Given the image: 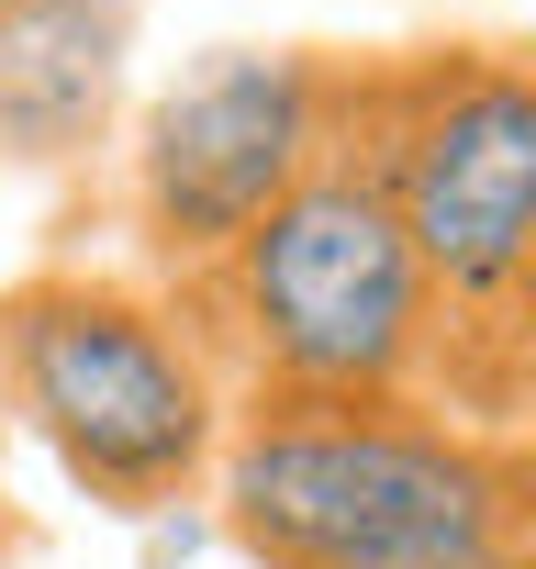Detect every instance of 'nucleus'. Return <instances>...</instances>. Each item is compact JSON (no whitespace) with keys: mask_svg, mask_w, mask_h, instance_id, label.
Wrapping results in <instances>:
<instances>
[{"mask_svg":"<svg viewBox=\"0 0 536 569\" xmlns=\"http://www.w3.org/2000/svg\"><path fill=\"white\" fill-rule=\"evenodd\" d=\"M525 458L436 402H235L212 502L257 569H458L514 547Z\"/></svg>","mask_w":536,"mask_h":569,"instance_id":"nucleus-3","label":"nucleus"},{"mask_svg":"<svg viewBox=\"0 0 536 569\" xmlns=\"http://www.w3.org/2000/svg\"><path fill=\"white\" fill-rule=\"evenodd\" d=\"M0 402L101 513H168L224 469L235 380L157 279L34 268L0 291Z\"/></svg>","mask_w":536,"mask_h":569,"instance_id":"nucleus-4","label":"nucleus"},{"mask_svg":"<svg viewBox=\"0 0 536 569\" xmlns=\"http://www.w3.org/2000/svg\"><path fill=\"white\" fill-rule=\"evenodd\" d=\"M458 569H514V547H503V558H458Z\"/></svg>","mask_w":536,"mask_h":569,"instance_id":"nucleus-9","label":"nucleus"},{"mask_svg":"<svg viewBox=\"0 0 536 569\" xmlns=\"http://www.w3.org/2000/svg\"><path fill=\"white\" fill-rule=\"evenodd\" d=\"M525 458V491H514V569H536V447H514Z\"/></svg>","mask_w":536,"mask_h":569,"instance_id":"nucleus-7","label":"nucleus"},{"mask_svg":"<svg viewBox=\"0 0 536 569\" xmlns=\"http://www.w3.org/2000/svg\"><path fill=\"white\" fill-rule=\"evenodd\" d=\"M525 358H536V279H525Z\"/></svg>","mask_w":536,"mask_h":569,"instance_id":"nucleus-8","label":"nucleus"},{"mask_svg":"<svg viewBox=\"0 0 536 569\" xmlns=\"http://www.w3.org/2000/svg\"><path fill=\"white\" fill-rule=\"evenodd\" d=\"M235 402H425L436 358V291L425 257L358 157L347 112L314 179L268 212L224 268H201L190 291H168Z\"/></svg>","mask_w":536,"mask_h":569,"instance_id":"nucleus-2","label":"nucleus"},{"mask_svg":"<svg viewBox=\"0 0 536 569\" xmlns=\"http://www.w3.org/2000/svg\"><path fill=\"white\" fill-rule=\"evenodd\" d=\"M347 57L325 46H224L135 123V246L157 291H190L280 212L336 146Z\"/></svg>","mask_w":536,"mask_h":569,"instance_id":"nucleus-5","label":"nucleus"},{"mask_svg":"<svg viewBox=\"0 0 536 569\" xmlns=\"http://www.w3.org/2000/svg\"><path fill=\"white\" fill-rule=\"evenodd\" d=\"M347 134L380 168L425 291V402L469 436L536 425L525 279H536V46H403L347 57Z\"/></svg>","mask_w":536,"mask_h":569,"instance_id":"nucleus-1","label":"nucleus"},{"mask_svg":"<svg viewBox=\"0 0 536 569\" xmlns=\"http://www.w3.org/2000/svg\"><path fill=\"white\" fill-rule=\"evenodd\" d=\"M12 12H34V0H0V23H12Z\"/></svg>","mask_w":536,"mask_h":569,"instance_id":"nucleus-10","label":"nucleus"},{"mask_svg":"<svg viewBox=\"0 0 536 569\" xmlns=\"http://www.w3.org/2000/svg\"><path fill=\"white\" fill-rule=\"evenodd\" d=\"M123 57V0H34L0 23V146L12 157H79L101 134Z\"/></svg>","mask_w":536,"mask_h":569,"instance_id":"nucleus-6","label":"nucleus"}]
</instances>
